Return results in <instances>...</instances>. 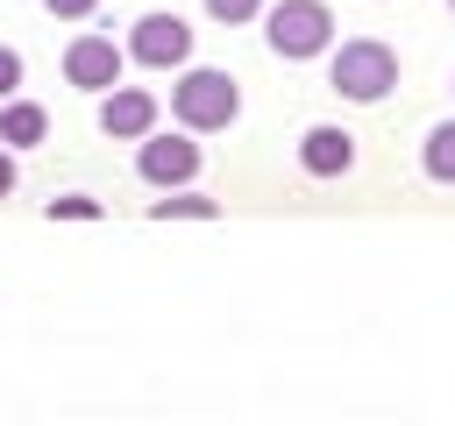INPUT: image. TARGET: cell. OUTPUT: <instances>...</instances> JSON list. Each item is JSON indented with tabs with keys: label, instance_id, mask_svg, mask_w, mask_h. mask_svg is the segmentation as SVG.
<instances>
[{
	"label": "cell",
	"instance_id": "cell-8",
	"mask_svg": "<svg viewBox=\"0 0 455 426\" xmlns=\"http://www.w3.org/2000/svg\"><path fill=\"white\" fill-rule=\"evenodd\" d=\"M299 170H306V178H348V170H355V135L334 128V121H313V128L299 135Z\"/></svg>",
	"mask_w": 455,
	"mask_h": 426
},
{
	"label": "cell",
	"instance_id": "cell-16",
	"mask_svg": "<svg viewBox=\"0 0 455 426\" xmlns=\"http://www.w3.org/2000/svg\"><path fill=\"white\" fill-rule=\"evenodd\" d=\"M7 192H14V149L0 142V199H7Z\"/></svg>",
	"mask_w": 455,
	"mask_h": 426
},
{
	"label": "cell",
	"instance_id": "cell-2",
	"mask_svg": "<svg viewBox=\"0 0 455 426\" xmlns=\"http://www.w3.org/2000/svg\"><path fill=\"white\" fill-rule=\"evenodd\" d=\"M171 114H178V128L213 135V128H228L242 114V85L228 71H213V64H185L178 85H171Z\"/></svg>",
	"mask_w": 455,
	"mask_h": 426
},
{
	"label": "cell",
	"instance_id": "cell-13",
	"mask_svg": "<svg viewBox=\"0 0 455 426\" xmlns=\"http://www.w3.org/2000/svg\"><path fill=\"white\" fill-rule=\"evenodd\" d=\"M206 14H213L220 28H242V21H256V14H263V0H206Z\"/></svg>",
	"mask_w": 455,
	"mask_h": 426
},
{
	"label": "cell",
	"instance_id": "cell-9",
	"mask_svg": "<svg viewBox=\"0 0 455 426\" xmlns=\"http://www.w3.org/2000/svg\"><path fill=\"white\" fill-rule=\"evenodd\" d=\"M43 135H50V114L36 99H0V142L7 149H36Z\"/></svg>",
	"mask_w": 455,
	"mask_h": 426
},
{
	"label": "cell",
	"instance_id": "cell-5",
	"mask_svg": "<svg viewBox=\"0 0 455 426\" xmlns=\"http://www.w3.org/2000/svg\"><path fill=\"white\" fill-rule=\"evenodd\" d=\"M135 170H142V185H156V192H178V185H192L199 178V142H192V128L185 135H142L135 142Z\"/></svg>",
	"mask_w": 455,
	"mask_h": 426
},
{
	"label": "cell",
	"instance_id": "cell-4",
	"mask_svg": "<svg viewBox=\"0 0 455 426\" xmlns=\"http://www.w3.org/2000/svg\"><path fill=\"white\" fill-rule=\"evenodd\" d=\"M128 57L149 64V71H185V64H192V28H185V14L149 7V14L128 28Z\"/></svg>",
	"mask_w": 455,
	"mask_h": 426
},
{
	"label": "cell",
	"instance_id": "cell-3",
	"mask_svg": "<svg viewBox=\"0 0 455 426\" xmlns=\"http://www.w3.org/2000/svg\"><path fill=\"white\" fill-rule=\"evenodd\" d=\"M263 43H270L284 64L327 57V50H334V7H327V0H277V7H263Z\"/></svg>",
	"mask_w": 455,
	"mask_h": 426
},
{
	"label": "cell",
	"instance_id": "cell-12",
	"mask_svg": "<svg viewBox=\"0 0 455 426\" xmlns=\"http://www.w3.org/2000/svg\"><path fill=\"white\" fill-rule=\"evenodd\" d=\"M107 206L92 199V192H64V199H50V220H100Z\"/></svg>",
	"mask_w": 455,
	"mask_h": 426
},
{
	"label": "cell",
	"instance_id": "cell-17",
	"mask_svg": "<svg viewBox=\"0 0 455 426\" xmlns=\"http://www.w3.org/2000/svg\"><path fill=\"white\" fill-rule=\"evenodd\" d=\"M448 7H455V0H448Z\"/></svg>",
	"mask_w": 455,
	"mask_h": 426
},
{
	"label": "cell",
	"instance_id": "cell-1",
	"mask_svg": "<svg viewBox=\"0 0 455 426\" xmlns=\"http://www.w3.org/2000/svg\"><path fill=\"white\" fill-rule=\"evenodd\" d=\"M327 85L355 106H377L391 85H398V50L377 43V36H348L334 57H327Z\"/></svg>",
	"mask_w": 455,
	"mask_h": 426
},
{
	"label": "cell",
	"instance_id": "cell-15",
	"mask_svg": "<svg viewBox=\"0 0 455 426\" xmlns=\"http://www.w3.org/2000/svg\"><path fill=\"white\" fill-rule=\"evenodd\" d=\"M43 7H50V14H57V21H85V14H92V7H100V0H43Z\"/></svg>",
	"mask_w": 455,
	"mask_h": 426
},
{
	"label": "cell",
	"instance_id": "cell-11",
	"mask_svg": "<svg viewBox=\"0 0 455 426\" xmlns=\"http://www.w3.org/2000/svg\"><path fill=\"white\" fill-rule=\"evenodd\" d=\"M427 178L434 185H455V121H434L427 128Z\"/></svg>",
	"mask_w": 455,
	"mask_h": 426
},
{
	"label": "cell",
	"instance_id": "cell-10",
	"mask_svg": "<svg viewBox=\"0 0 455 426\" xmlns=\"http://www.w3.org/2000/svg\"><path fill=\"white\" fill-rule=\"evenodd\" d=\"M149 220H220V199H206V192H192V185H178V192H164V199H149Z\"/></svg>",
	"mask_w": 455,
	"mask_h": 426
},
{
	"label": "cell",
	"instance_id": "cell-6",
	"mask_svg": "<svg viewBox=\"0 0 455 426\" xmlns=\"http://www.w3.org/2000/svg\"><path fill=\"white\" fill-rule=\"evenodd\" d=\"M121 64H128V50L114 36H71L64 43V78L78 92H114L121 85Z\"/></svg>",
	"mask_w": 455,
	"mask_h": 426
},
{
	"label": "cell",
	"instance_id": "cell-7",
	"mask_svg": "<svg viewBox=\"0 0 455 426\" xmlns=\"http://www.w3.org/2000/svg\"><path fill=\"white\" fill-rule=\"evenodd\" d=\"M149 128H156V92H149V85H114V92H100V135L142 142Z\"/></svg>",
	"mask_w": 455,
	"mask_h": 426
},
{
	"label": "cell",
	"instance_id": "cell-14",
	"mask_svg": "<svg viewBox=\"0 0 455 426\" xmlns=\"http://www.w3.org/2000/svg\"><path fill=\"white\" fill-rule=\"evenodd\" d=\"M14 92H21V50L0 43V99H14Z\"/></svg>",
	"mask_w": 455,
	"mask_h": 426
}]
</instances>
